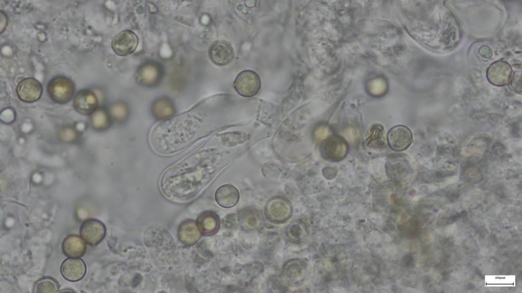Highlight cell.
Wrapping results in <instances>:
<instances>
[{"label":"cell","mask_w":522,"mask_h":293,"mask_svg":"<svg viewBox=\"0 0 522 293\" xmlns=\"http://www.w3.org/2000/svg\"><path fill=\"white\" fill-rule=\"evenodd\" d=\"M293 214V207L286 198L275 196L270 199L265 207V214L271 222L280 224L286 222Z\"/></svg>","instance_id":"obj_1"},{"label":"cell","mask_w":522,"mask_h":293,"mask_svg":"<svg viewBox=\"0 0 522 293\" xmlns=\"http://www.w3.org/2000/svg\"><path fill=\"white\" fill-rule=\"evenodd\" d=\"M75 92L73 82L65 76H57L53 78L47 85V92L54 102L64 104L72 98Z\"/></svg>","instance_id":"obj_2"},{"label":"cell","mask_w":522,"mask_h":293,"mask_svg":"<svg viewBox=\"0 0 522 293\" xmlns=\"http://www.w3.org/2000/svg\"><path fill=\"white\" fill-rule=\"evenodd\" d=\"M348 151L346 141L338 135H332L325 138L320 146L321 154L326 160L338 161L344 159Z\"/></svg>","instance_id":"obj_3"},{"label":"cell","mask_w":522,"mask_h":293,"mask_svg":"<svg viewBox=\"0 0 522 293\" xmlns=\"http://www.w3.org/2000/svg\"><path fill=\"white\" fill-rule=\"evenodd\" d=\"M261 85L258 74L252 70H245L237 76L233 86L237 93L245 97H251L257 94Z\"/></svg>","instance_id":"obj_4"},{"label":"cell","mask_w":522,"mask_h":293,"mask_svg":"<svg viewBox=\"0 0 522 293\" xmlns=\"http://www.w3.org/2000/svg\"><path fill=\"white\" fill-rule=\"evenodd\" d=\"M282 277L287 282L297 285L303 282L308 273L306 263L300 258H292L286 261L281 268Z\"/></svg>","instance_id":"obj_5"},{"label":"cell","mask_w":522,"mask_h":293,"mask_svg":"<svg viewBox=\"0 0 522 293\" xmlns=\"http://www.w3.org/2000/svg\"><path fill=\"white\" fill-rule=\"evenodd\" d=\"M81 238L88 244L95 246L99 244L106 234V228L100 221L90 219L85 221L80 229Z\"/></svg>","instance_id":"obj_6"},{"label":"cell","mask_w":522,"mask_h":293,"mask_svg":"<svg viewBox=\"0 0 522 293\" xmlns=\"http://www.w3.org/2000/svg\"><path fill=\"white\" fill-rule=\"evenodd\" d=\"M387 141L390 148L395 151L407 149L412 142V134L409 128L404 126H396L389 131Z\"/></svg>","instance_id":"obj_7"},{"label":"cell","mask_w":522,"mask_h":293,"mask_svg":"<svg viewBox=\"0 0 522 293\" xmlns=\"http://www.w3.org/2000/svg\"><path fill=\"white\" fill-rule=\"evenodd\" d=\"M16 92L18 98L25 102H33L40 99L42 93L41 83L32 77L21 80L17 84Z\"/></svg>","instance_id":"obj_8"},{"label":"cell","mask_w":522,"mask_h":293,"mask_svg":"<svg viewBox=\"0 0 522 293\" xmlns=\"http://www.w3.org/2000/svg\"><path fill=\"white\" fill-rule=\"evenodd\" d=\"M138 44L137 36L130 31L125 30L119 33L114 38L112 47L116 54L123 56L132 53Z\"/></svg>","instance_id":"obj_9"},{"label":"cell","mask_w":522,"mask_h":293,"mask_svg":"<svg viewBox=\"0 0 522 293\" xmlns=\"http://www.w3.org/2000/svg\"><path fill=\"white\" fill-rule=\"evenodd\" d=\"M60 272L66 280L71 282L77 281L82 279L86 274V264L81 258L69 257L62 263Z\"/></svg>","instance_id":"obj_10"},{"label":"cell","mask_w":522,"mask_h":293,"mask_svg":"<svg viewBox=\"0 0 522 293\" xmlns=\"http://www.w3.org/2000/svg\"><path fill=\"white\" fill-rule=\"evenodd\" d=\"M75 110L82 114L93 113L98 106V100L93 92L88 90L80 91L73 100Z\"/></svg>","instance_id":"obj_11"},{"label":"cell","mask_w":522,"mask_h":293,"mask_svg":"<svg viewBox=\"0 0 522 293\" xmlns=\"http://www.w3.org/2000/svg\"><path fill=\"white\" fill-rule=\"evenodd\" d=\"M209 55L215 64L225 66L231 61L233 52L231 47L227 42L217 41L211 45L209 50Z\"/></svg>","instance_id":"obj_12"},{"label":"cell","mask_w":522,"mask_h":293,"mask_svg":"<svg viewBox=\"0 0 522 293\" xmlns=\"http://www.w3.org/2000/svg\"><path fill=\"white\" fill-rule=\"evenodd\" d=\"M196 223L201 233L207 236L217 232L220 226L219 216L213 211L202 213L197 218Z\"/></svg>","instance_id":"obj_13"},{"label":"cell","mask_w":522,"mask_h":293,"mask_svg":"<svg viewBox=\"0 0 522 293\" xmlns=\"http://www.w3.org/2000/svg\"><path fill=\"white\" fill-rule=\"evenodd\" d=\"M62 250L64 255L68 257L79 258L85 254L86 245L83 239L79 236L70 235L63 240Z\"/></svg>","instance_id":"obj_14"},{"label":"cell","mask_w":522,"mask_h":293,"mask_svg":"<svg viewBox=\"0 0 522 293\" xmlns=\"http://www.w3.org/2000/svg\"><path fill=\"white\" fill-rule=\"evenodd\" d=\"M286 240L293 244H300L304 242L308 235L307 225L303 221L294 219L286 225L284 229Z\"/></svg>","instance_id":"obj_15"},{"label":"cell","mask_w":522,"mask_h":293,"mask_svg":"<svg viewBox=\"0 0 522 293\" xmlns=\"http://www.w3.org/2000/svg\"><path fill=\"white\" fill-rule=\"evenodd\" d=\"M240 194L237 188L230 184L221 186L217 190L215 199L217 203L224 208L236 206L239 201Z\"/></svg>","instance_id":"obj_16"},{"label":"cell","mask_w":522,"mask_h":293,"mask_svg":"<svg viewBox=\"0 0 522 293\" xmlns=\"http://www.w3.org/2000/svg\"><path fill=\"white\" fill-rule=\"evenodd\" d=\"M364 142L368 147L373 150L384 148L386 142L384 127L379 124H373L366 133Z\"/></svg>","instance_id":"obj_17"},{"label":"cell","mask_w":522,"mask_h":293,"mask_svg":"<svg viewBox=\"0 0 522 293\" xmlns=\"http://www.w3.org/2000/svg\"><path fill=\"white\" fill-rule=\"evenodd\" d=\"M201 234L196 222L192 220H188L179 226L177 236L182 243L193 245L200 239Z\"/></svg>","instance_id":"obj_18"},{"label":"cell","mask_w":522,"mask_h":293,"mask_svg":"<svg viewBox=\"0 0 522 293\" xmlns=\"http://www.w3.org/2000/svg\"><path fill=\"white\" fill-rule=\"evenodd\" d=\"M260 218L256 211H246L242 215L241 223L245 230H253L258 228L260 224Z\"/></svg>","instance_id":"obj_19"},{"label":"cell","mask_w":522,"mask_h":293,"mask_svg":"<svg viewBox=\"0 0 522 293\" xmlns=\"http://www.w3.org/2000/svg\"><path fill=\"white\" fill-rule=\"evenodd\" d=\"M59 288L57 281L53 278L45 277L38 280L34 284L35 292H56Z\"/></svg>","instance_id":"obj_20"},{"label":"cell","mask_w":522,"mask_h":293,"mask_svg":"<svg viewBox=\"0 0 522 293\" xmlns=\"http://www.w3.org/2000/svg\"><path fill=\"white\" fill-rule=\"evenodd\" d=\"M404 167L400 159L395 158L390 160L386 167L388 176L394 180L401 179L405 173Z\"/></svg>","instance_id":"obj_21"},{"label":"cell","mask_w":522,"mask_h":293,"mask_svg":"<svg viewBox=\"0 0 522 293\" xmlns=\"http://www.w3.org/2000/svg\"><path fill=\"white\" fill-rule=\"evenodd\" d=\"M90 121L94 129L99 130L107 128L110 123L108 114L101 109L95 110L92 114Z\"/></svg>","instance_id":"obj_22"},{"label":"cell","mask_w":522,"mask_h":293,"mask_svg":"<svg viewBox=\"0 0 522 293\" xmlns=\"http://www.w3.org/2000/svg\"><path fill=\"white\" fill-rule=\"evenodd\" d=\"M267 286L269 290L271 292H281L286 290L288 284L283 277L275 275L269 278Z\"/></svg>","instance_id":"obj_23"},{"label":"cell","mask_w":522,"mask_h":293,"mask_svg":"<svg viewBox=\"0 0 522 293\" xmlns=\"http://www.w3.org/2000/svg\"><path fill=\"white\" fill-rule=\"evenodd\" d=\"M153 111L156 117L163 119L168 116L173 112V108L170 103L164 100L158 101L154 105Z\"/></svg>","instance_id":"obj_24"},{"label":"cell","mask_w":522,"mask_h":293,"mask_svg":"<svg viewBox=\"0 0 522 293\" xmlns=\"http://www.w3.org/2000/svg\"><path fill=\"white\" fill-rule=\"evenodd\" d=\"M157 69L151 65L146 66L143 68L139 73L141 79L146 83L154 82L158 76Z\"/></svg>","instance_id":"obj_25"},{"label":"cell","mask_w":522,"mask_h":293,"mask_svg":"<svg viewBox=\"0 0 522 293\" xmlns=\"http://www.w3.org/2000/svg\"><path fill=\"white\" fill-rule=\"evenodd\" d=\"M112 114L117 119H122L126 114L125 107L120 105H117L113 107L112 109Z\"/></svg>","instance_id":"obj_26"}]
</instances>
